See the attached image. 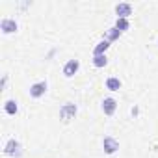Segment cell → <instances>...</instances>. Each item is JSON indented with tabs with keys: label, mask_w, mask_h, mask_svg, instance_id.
<instances>
[{
	"label": "cell",
	"mask_w": 158,
	"mask_h": 158,
	"mask_svg": "<svg viewBox=\"0 0 158 158\" xmlns=\"http://www.w3.org/2000/svg\"><path fill=\"white\" fill-rule=\"evenodd\" d=\"M4 154L6 156H11V158H21L23 156V147L19 143V139L15 138H10L4 145Z\"/></svg>",
	"instance_id": "obj_1"
},
{
	"label": "cell",
	"mask_w": 158,
	"mask_h": 158,
	"mask_svg": "<svg viewBox=\"0 0 158 158\" xmlns=\"http://www.w3.org/2000/svg\"><path fill=\"white\" fill-rule=\"evenodd\" d=\"M47 89H48V82H47V80H39V82H34V84L30 86L28 93H30L32 99H41V97H45Z\"/></svg>",
	"instance_id": "obj_2"
},
{
	"label": "cell",
	"mask_w": 158,
	"mask_h": 158,
	"mask_svg": "<svg viewBox=\"0 0 158 158\" xmlns=\"http://www.w3.org/2000/svg\"><path fill=\"white\" fill-rule=\"evenodd\" d=\"M76 112H78V106H76V104L65 102V104L60 108V119H61V121H71V119H74Z\"/></svg>",
	"instance_id": "obj_3"
},
{
	"label": "cell",
	"mask_w": 158,
	"mask_h": 158,
	"mask_svg": "<svg viewBox=\"0 0 158 158\" xmlns=\"http://www.w3.org/2000/svg\"><path fill=\"white\" fill-rule=\"evenodd\" d=\"M78 71H80V61H78V60H67L63 63V69H61L65 78H73Z\"/></svg>",
	"instance_id": "obj_4"
},
{
	"label": "cell",
	"mask_w": 158,
	"mask_h": 158,
	"mask_svg": "<svg viewBox=\"0 0 158 158\" xmlns=\"http://www.w3.org/2000/svg\"><path fill=\"white\" fill-rule=\"evenodd\" d=\"M0 30H2V34H15L19 30V23L13 17H4L0 21Z\"/></svg>",
	"instance_id": "obj_5"
},
{
	"label": "cell",
	"mask_w": 158,
	"mask_h": 158,
	"mask_svg": "<svg viewBox=\"0 0 158 158\" xmlns=\"http://www.w3.org/2000/svg\"><path fill=\"white\" fill-rule=\"evenodd\" d=\"M102 149L106 154H115L119 151V141L114 136H104L102 138Z\"/></svg>",
	"instance_id": "obj_6"
},
{
	"label": "cell",
	"mask_w": 158,
	"mask_h": 158,
	"mask_svg": "<svg viewBox=\"0 0 158 158\" xmlns=\"http://www.w3.org/2000/svg\"><path fill=\"white\" fill-rule=\"evenodd\" d=\"M101 110L104 115H114L115 110H117V101L114 97H104L102 102H101Z\"/></svg>",
	"instance_id": "obj_7"
},
{
	"label": "cell",
	"mask_w": 158,
	"mask_h": 158,
	"mask_svg": "<svg viewBox=\"0 0 158 158\" xmlns=\"http://www.w3.org/2000/svg\"><path fill=\"white\" fill-rule=\"evenodd\" d=\"M115 15H117V19H128L132 15V4L130 2H119L115 6Z\"/></svg>",
	"instance_id": "obj_8"
},
{
	"label": "cell",
	"mask_w": 158,
	"mask_h": 158,
	"mask_svg": "<svg viewBox=\"0 0 158 158\" xmlns=\"http://www.w3.org/2000/svg\"><path fill=\"white\" fill-rule=\"evenodd\" d=\"M104 86H106L108 91H119L123 88V82L119 80L117 76H108L106 80H104Z\"/></svg>",
	"instance_id": "obj_9"
},
{
	"label": "cell",
	"mask_w": 158,
	"mask_h": 158,
	"mask_svg": "<svg viewBox=\"0 0 158 158\" xmlns=\"http://www.w3.org/2000/svg\"><path fill=\"white\" fill-rule=\"evenodd\" d=\"M4 112H6L8 115H17V112H19V102H17L15 99H8V101L4 102Z\"/></svg>",
	"instance_id": "obj_10"
},
{
	"label": "cell",
	"mask_w": 158,
	"mask_h": 158,
	"mask_svg": "<svg viewBox=\"0 0 158 158\" xmlns=\"http://www.w3.org/2000/svg\"><path fill=\"white\" fill-rule=\"evenodd\" d=\"M110 48V41L106 39H101L95 47H93V56H101V54H106V50Z\"/></svg>",
	"instance_id": "obj_11"
},
{
	"label": "cell",
	"mask_w": 158,
	"mask_h": 158,
	"mask_svg": "<svg viewBox=\"0 0 158 158\" xmlns=\"http://www.w3.org/2000/svg\"><path fill=\"white\" fill-rule=\"evenodd\" d=\"M91 63H93L97 69H102V67H106V65H108V56H106V54H101V56H93Z\"/></svg>",
	"instance_id": "obj_12"
},
{
	"label": "cell",
	"mask_w": 158,
	"mask_h": 158,
	"mask_svg": "<svg viewBox=\"0 0 158 158\" xmlns=\"http://www.w3.org/2000/svg\"><path fill=\"white\" fill-rule=\"evenodd\" d=\"M114 26L123 34V32H127V30L130 28V21H128V19H115V24H114Z\"/></svg>",
	"instance_id": "obj_13"
},
{
	"label": "cell",
	"mask_w": 158,
	"mask_h": 158,
	"mask_svg": "<svg viewBox=\"0 0 158 158\" xmlns=\"http://www.w3.org/2000/svg\"><path fill=\"white\" fill-rule=\"evenodd\" d=\"M119 35H121V32H119V30H117L115 26H112V28H108V30H106V37H104V39L112 43V41L119 39Z\"/></svg>",
	"instance_id": "obj_14"
},
{
	"label": "cell",
	"mask_w": 158,
	"mask_h": 158,
	"mask_svg": "<svg viewBox=\"0 0 158 158\" xmlns=\"http://www.w3.org/2000/svg\"><path fill=\"white\" fill-rule=\"evenodd\" d=\"M6 84H8V74L2 76V84H0V89H6Z\"/></svg>",
	"instance_id": "obj_15"
},
{
	"label": "cell",
	"mask_w": 158,
	"mask_h": 158,
	"mask_svg": "<svg viewBox=\"0 0 158 158\" xmlns=\"http://www.w3.org/2000/svg\"><path fill=\"white\" fill-rule=\"evenodd\" d=\"M130 114H132V115H134V117H136V115H138V114H139V108H138V106H134V108H132V110H130Z\"/></svg>",
	"instance_id": "obj_16"
}]
</instances>
